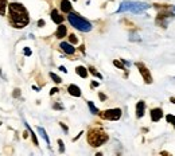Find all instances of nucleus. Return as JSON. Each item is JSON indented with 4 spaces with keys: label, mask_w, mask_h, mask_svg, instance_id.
Masks as SVG:
<instances>
[{
    "label": "nucleus",
    "mask_w": 175,
    "mask_h": 156,
    "mask_svg": "<svg viewBox=\"0 0 175 156\" xmlns=\"http://www.w3.org/2000/svg\"><path fill=\"white\" fill-rule=\"evenodd\" d=\"M8 20L11 26L15 28H23L30 23L28 11L23 4L20 3H10L8 4Z\"/></svg>",
    "instance_id": "1"
},
{
    "label": "nucleus",
    "mask_w": 175,
    "mask_h": 156,
    "mask_svg": "<svg viewBox=\"0 0 175 156\" xmlns=\"http://www.w3.org/2000/svg\"><path fill=\"white\" fill-rule=\"evenodd\" d=\"M86 140L88 144L93 147V148H99V147L104 145L106 141L109 140V136L106 135V132L100 126H93L89 128L88 135H86Z\"/></svg>",
    "instance_id": "2"
},
{
    "label": "nucleus",
    "mask_w": 175,
    "mask_h": 156,
    "mask_svg": "<svg viewBox=\"0 0 175 156\" xmlns=\"http://www.w3.org/2000/svg\"><path fill=\"white\" fill-rule=\"evenodd\" d=\"M67 20H69V23L71 26L81 32H89V31H92V28H93L92 23L89 22V20H86L85 18L80 16L78 14H75L73 11L67 14Z\"/></svg>",
    "instance_id": "3"
},
{
    "label": "nucleus",
    "mask_w": 175,
    "mask_h": 156,
    "mask_svg": "<svg viewBox=\"0 0 175 156\" xmlns=\"http://www.w3.org/2000/svg\"><path fill=\"white\" fill-rule=\"evenodd\" d=\"M150 8L147 3H142V2H123L119 7L117 12H125V11H129V12H134V14H142L143 11H146Z\"/></svg>",
    "instance_id": "4"
},
{
    "label": "nucleus",
    "mask_w": 175,
    "mask_h": 156,
    "mask_svg": "<svg viewBox=\"0 0 175 156\" xmlns=\"http://www.w3.org/2000/svg\"><path fill=\"white\" fill-rule=\"evenodd\" d=\"M123 111L120 108H112V109H105V111L99 112V116L102 120H109V121H117L121 119Z\"/></svg>",
    "instance_id": "5"
},
{
    "label": "nucleus",
    "mask_w": 175,
    "mask_h": 156,
    "mask_svg": "<svg viewBox=\"0 0 175 156\" xmlns=\"http://www.w3.org/2000/svg\"><path fill=\"white\" fill-rule=\"evenodd\" d=\"M135 66L138 67V70H139V73L142 74V77H143V79H144V82L147 83V85H151L152 83V75H151V71H150V69L144 65L143 62H136L135 63Z\"/></svg>",
    "instance_id": "6"
},
{
    "label": "nucleus",
    "mask_w": 175,
    "mask_h": 156,
    "mask_svg": "<svg viewBox=\"0 0 175 156\" xmlns=\"http://www.w3.org/2000/svg\"><path fill=\"white\" fill-rule=\"evenodd\" d=\"M150 116H151V121L152 123H158L163 119V109L162 108H153L150 111Z\"/></svg>",
    "instance_id": "7"
},
{
    "label": "nucleus",
    "mask_w": 175,
    "mask_h": 156,
    "mask_svg": "<svg viewBox=\"0 0 175 156\" xmlns=\"http://www.w3.org/2000/svg\"><path fill=\"white\" fill-rule=\"evenodd\" d=\"M59 10L63 14H69V12L73 11V6H71L70 0H59Z\"/></svg>",
    "instance_id": "8"
},
{
    "label": "nucleus",
    "mask_w": 175,
    "mask_h": 156,
    "mask_svg": "<svg viewBox=\"0 0 175 156\" xmlns=\"http://www.w3.org/2000/svg\"><path fill=\"white\" fill-rule=\"evenodd\" d=\"M59 49H61L65 54H67V55H73V54L75 53L74 46L71 45V43H69V42H61V45H59Z\"/></svg>",
    "instance_id": "9"
},
{
    "label": "nucleus",
    "mask_w": 175,
    "mask_h": 156,
    "mask_svg": "<svg viewBox=\"0 0 175 156\" xmlns=\"http://www.w3.org/2000/svg\"><path fill=\"white\" fill-rule=\"evenodd\" d=\"M146 115V102L143 100H140L138 104H136V117L138 119H142V117Z\"/></svg>",
    "instance_id": "10"
},
{
    "label": "nucleus",
    "mask_w": 175,
    "mask_h": 156,
    "mask_svg": "<svg viewBox=\"0 0 175 156\" xmlns=\"http://www.w3.org/2000/svg\"><path fill=\"white\" fill-rule=\"evenodd\" d=\"M54 35L55 38H58V39H63L66 35H67V27L65 26V24H58V27H57V31L54 32Z\"/></svg>",
    "instance_id": "11"
},
{
    "label": "nucleus",
    "mask_w": 175,
    "mask_h": 156,
    "mask_svg": "<svg viewBox=\"0 0 175 156\" xmlns=\"http://www.w3.org/2000/svg\"><path fill=\"white\" fill-rule=\"evenodd\" d=\"M67 93H69L70 96H73V97H81L82 96V92H81L80 86L74 85V83H70V85L67 86Z\"/></svg>",
    "instance_id": "12"
},
{
    "label": "nucleus",
    "mask_w": 175,
    "mask_h": 156,
    "mask_svg": "<svg viewBox=\"0 0 175 156\" xmlns=\"http://www.w3.org/2000/svg\"><path fill=\"white\" fill-rule=\"evenodd\" d=\"M51 20L55 23V24H61V23H63V20H65V18L59 14V11L58 10H54L51 11Z\"/></svg>",
    "instance_id": "13"
},
{
    "label": "nucleus",
    "mask_w": 175,
    "mask_h": 156,
    "mask_svg": "<svg viewBox=\"0 0 175 156\" xmlns=\"http://www.w3.org/2000/svg\"><path fill=\"white\" fill-rule=\"evenodd\" d=\"M75 73H77V75H80L81 78H86L89 71H88V69L85 66H77L75 67Z\"/></svg>",
    "instance_id": "14"
},
{
    "label": "nucleus",
    "mask_w": 175,
    "mask_h": 156,
    "mask_svg": "<svg viewBox=\"0 0 175 156\" xmlns=\"http://www.w3.org/2000/svg\"><path fill=\"white\" fill-rule=\"evenodd\" d=\"M8 8V0H0V15L4 16Z\"/></svg>",
    "instance_id": "15"
},
{
    "label": "nucleus",
    "mask_w": 175,
    "mask_h": 156,
    "mask_svg": "<svg viewBox=\"0 0 175 156\" xmlns=\"http://www.w3.org/2000/svg\"><path fill=\"white\" fill-rule=\"evenodd\" d=\"M26 128H27V130L30 132V135H31V139H32V143H34V145H36V147H38V145H39V141H38V137H36V135L32 132V129L30 128V125H28L27 123H26Z\"/></svg>",
    "instance_id": "16"
},
{
    "label": "nucleus",
    "mask_w": 175,
    "mask_h": 156,
    "mask_svg": "<svg viewBox=\"0 0 175 156\" xmlns=\"http://www.w3.org/2000/svg\"><path fill=\"white\" fill-rule=\"evenodd\" d=\"M88 106H89V111H90L92 115H99V112H100L99 108H97L96 105L92 102V101H88Z\"/></svg>",
    "instance_id": "17"
},
{
    "label": "nucleus",
    "mask_w": 175,
    "mask_h": 156,
    "mask_svg": "<svg viewBox=\"0 0 175 156\" xmlns=\"http://www.w3.org/2000/svg\"><path fill=\"white\" fill-rule=\"evenodd\" d=\"M38 132L41 133V136L45 139V141L47 143V145H50V139H49V136H47V133H46V130L42 128V126H39V128H38Z\"/></svg>",
    "instance_id": "18"
},
{
    "label": "nucleus",
    "mask_w": 175,
    "mask_h": 156,
    "mask_svg": "<svg viewBox=\"0 0 175 156\" xmlns=\"http://www.w3.org/2000/svg\"><path fill=\"white\" fill-rule=\"evenodd\" d=\"M88 71H89V73H92L93 75H95V77H97L99 79H102V75H101V74L99 73V71L96 70V67H93V66H89V67H88Z\"/></svg>",
    "instance_id": "19"
},
{
    "label": "nucleus",
    "mask_w": 175,
    "mask_h": 156,
    "mask_svg": "<svg viewBox=\"0 0 175 156\" xmlns=\"http://www.w3.org/2000/svg\"><path fill=\"white\" fill-rule=\"evenodd\" d=\"M49 75H50V78L53 79V81H54L55 83H57V85H58V83H61V82H62V78L59 77V75H57L55 73H53V71H51V73H50Z\"/></svg>",
    "instance_id": "20"
},
{
    "label": "nucleus",
    "mask_w": 175,
    "mask_h": 156,
    "mask_svg": "<svg viewBox=\"0 0 175 156\" xmlns=\"http://www.w3.org/2000/svg\"><path fill=\"white\" fill-rule=\"evenodd\" d=\"M166 121H167L168 124H173V126L175 128V116L174 115H167L166 116Z\"/></svg>",
    "instance_id": "21"
},
{
    "label": "nucleus",
    "mask_w": 175,
    "mask_h": 156,
    "mask_svg": "<svg viewBox=\"0 0 175 156\" xmlns=\"http://www.w3.org/2000/svg\"><path fill=\"white\" fill-rule=\"evenodd\" d=\"M69 43H71V45H77V43H78V38H77V35L70 34V35H69Z\"/></svg>",
    "instance_id": "22"
},
{
    "label": "nucleus",
    "mask_w": 175,
    "mask_h": 156,
    "mask_svg": "<svg viewBox=\"0 0 175 156\" xmlns=\"http://www.w3.org/2000/svg\"><path fill=\"white\" fill-rule=\"evenodd\" d=\"M58 148H59V152H61V154H63V152H65V144H63V141L61 140V139H58Z\"/></svg>",
    "instance_id": "23"
},
{
    "label": "nucleus",
    "mask_w": 175,
    "mask_h": 156,
    "mask_svg": "<svg viewBox=\"0 0 175 156\" xmlns=\"http://www.w3.org/2000/svg\"><path fill=\"white\" fill-rule=\"evenodd\" d=\"M113 65L119 67V69H121V70H125V67H124V63H121V62H119V61H113Z\"/></svg>",
    "instance_id": "24"
},
{
    "label": "nucleus",
    "mask_w": 175,
    "mask_h": 156,
    "mask_svg": "<svg viewBox=\"0 0 175 156\" xmlns=\"http://www.w3.org/2000/svg\"><path fill=\"white\" fill-rule=\"evenodd\" d=\"M12 96H14L15 98H19V97H20V90L19 89H15L14 93H12Z\"/></svg>",
    "instance_id": "25"
},
{
    "label": "nucleus",
    "mask_w": 175,
    "mask_h": 156,
    "mask_svg": "<svg viewBox=\"0 0 175 156\" xmlns=\"http://www.w3.org/2000/svg\"><path fill=\"white\" fill-rule=\"evenodd\" d=\"M59 126H61V128H62L63 130H65V133L69 132V128H67V125H65L63 123H59Z\"/></svg>",
    "instance_id": "26"
},
{
    "label": "nucleus",
    "mask_w": 175,
    "mask_h": 156,
    "mask_svg": "<svg viewBox=\"0 0 175 156\" xmlns=\"http://www.w3.org/2000/svg\"><path fill=\"white\" fill-rule=\"evenodd\" d=\"M24 55H28V57L31 55V50H30L28 47H26V49H24Z\"/></svg>",
    "instance_id": "27"
},
{
    "label": "nucleus",
    "mask_w": 175,
    "mask_h": 156,
    "mask_svg": "<svg viewBox=\"0 0 175 156\" xmlns=\"http://www.w3.org/2000/svg\"><path fill=\"white\" fill-rule=\"evenodd\" d=\"M99 98H100L101 101H105V100H106V96H105L104 93H99Z\"/></svg>",
    "instance_id": "28"
},
{
    "label": "nucleus",
    "mask_w": 175,
    "mask_h": 156,
    "mask_svg": "<svg viewBox=\"0 0 175 156\" xmlns=\"http://www.w3.org/2000/svg\"><path fill=\"white\" fill-rule=\"evenodd\" d=\"M55 93H58V89H57V87H53V89L50 90V96H54Z\"/></svg>",
    "instance_id": "29"
},
{
    "label": "nucleus",
    "mask_w": 175,
    "mask_h": 156,
    "mask_svg": "<svg viewBox=\"0 0 175 156\" xmlns=\"http://www.w3.org/2000/svg\"><path fill=\"white\" fill-rule=\"evenodd\" d=\"M53 108H54V109H63V106H62V105H59V104H54Z\"/></svg>",
    "instance_id": "30"
},
{
    "label": "nucleus",
    "mask_w": 175,
    "mask_h": 156,
    "mask_svg": "<svg viewBox=\"0 0 175 156\" xmlns=\"http://www.w3.org/2000/svg\"><path fill=\"white\" fill-rule=\"evenodd\" d=\"M81 135H84V132H80V133H78V135H77V136H75V137L73 139V141H77V140H78V139L81 137Z\"/></svg>",
    "instance_id": "31"
},
{
    "label": "nucleus",
    "mask_w": 175,
    "mask_h": 156,
    "mask_svg": "<svg viewBox=\"0 0 175 156\" xmlns=\"http://www.w3.org/2000/svg\"><path fill=\"white\" fill-rule=\"evenodd\" d=\"M38 26H39V27H43L45 26V20H39V22H38Z\"/></svg>",
    "instance_id": "32"
},
{
    "label": "nucleus",
    "mask_w": 175,
    "mask_h": 156,
    "mask_svg": "<svg viewBox=\"0 0 175 156\" xmlns=\"http://www.w3.org/2000/svg\"><path fill=\"white\" fill-rule=\"evenodd\" d=\"M59 70L63 71V73H67V70H66V67H65V66H59Z\"/></svg>",
    "instance_id": "33"
},
{
    "label": "nucleus",
    "mask_w": 175,
    "mask_h": 156,
    "mask_svg": "<svg viewBox=\"0 0 175 156\" xmlns=\"http://www.w3.org/2000/svg\"><path fill=\"white\" fill-rule=\"evenodd\" d=\"M90 86H92V87H97V86H99V82H96V81H93Z\"/></svg>",
    "instance_id": "34"
},
{
    "label": "nucleus",
    "mask_w": 175,
    "mask_h": 156,
    "mask_svg": "<svg viewBox=\"0 0 175 156\" xmlns=\"http://www.w3.org/2000/svg\"><path fill=\"white\" fill-rule=\"evenodd\" d=\"M28 135H30V132H27V130H26V132L23 133V137H24V139H27V137H28Z\"/></svg>",
    "instance_id": "35"
},
{
    "label": "nucleus",
    "mask_w": 175,
    "mask_h": 156,
    "mask_svg": "<svg viewBox=\"0 0 175 156\" xmlns=\"http://www.w3.org/2000/svg\"><path fill=\"white\" fill-rule=\"evenodd\" d=\"M80 50H81L82 53H85V46H84V45H81V46H80Z\"/></svg>",
    "instance_id": "36"
},
{
    "label": "nucleus",
    "mask_w": 175,
    "mask_h": 156,
    "mask_svg": "<svg viewBox=\"0 0 175 156\" xmlns=\"http://www.w3.org/2000/svg\"><path fill=\"white\" fill-rule=\"evenodd\" d=\"M170 102H173L175 105V97H170Z\"/></svg>",
    "instance_id": "37"
},
{
    "label": "nucleus",
    "mask_w": 175,
    "mask_h": 156,
    "mask_svg": "<svg viewBox=\"0 0 175 156\" xmlns=\"http://www.w3.org/2000/svg\"><path fill=\"white\" fill-rule=\"evenodd\" d=\"M71 2H77V0H71Z\"/></svg>",
    "instance_id": "38"
}]
</instances>
